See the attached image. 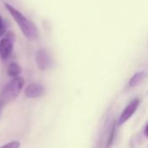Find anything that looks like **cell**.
<instances>
[{"label":"cell","mask_w":148,"mask_h":148,"mask_svg":"<svg viewBox=\"0 0 148 148\" xmlns=\"http://www.w3.org/2000/svg\"><path fill=\"white\" fill-rule=\"evenodd\" d=\"M25 85V79L22 77L13 78L10 82H8L2 90L0 95V102L8 103L15 99L21 92Z\"/></svg>","instance_id":"cell-2"},{"label":"cell","mask_w":148,"mask_h":148,"mask_svg":"<svg viewBox=\"0 0 148 148\" xmlns=\"http://www.w3.org/2000/svg\"><path fill=\"white\" fill-rule=\"evenodd\" d=\"M138 106H139L138 99H135L132 101H131V103L128 104L126 106V107L121 112V114L119 118V125H122V124L125 123L134 114V112L138 109Z\"/></svg>","instance_id":"cell-5"},{"label":"cell","mask_w":148,"mask_h":148,"mask_svg":"<svg viewBox=\"0 0 148 148\" xmlns=\"http://www.w3.org/2000/svg\"><path fill=\"white\" fill-rule=\"evenodd\" d=\"M144 133H145V135L146 136V137H148V123L146 124V125H145V132H144Z\"/></svg>","instance_id":"cell-12"},{"label":"cell","mask_w":148,"mask_h":148,"mask_svg":"<svg viewBox=\"0 0 148 148\" xmlns=\"http://www.w3.org/2000/svg\"><path fill=\"white\" fill-rule=\"evenodd\" d=\"M35 61H36L37 67L40 71H45L51 67V58L49 52L45 48H41L37 51L35 56Z\"/></svg>","instance_id":"cell-4"},{"label":"cell","mask_w":148,"mask_h":148,"mask_svg":"<svg viewBox=\"0 0 148 148\" xmlns=\"http://www.w3.org/2000/svg\"><path fill=\"white\" fill-rule=\"evenodd\" d=\"M19 147H20V142L17 141V140H13V141H11V142L4 145L0 148H19Z\"/></svg>","instance_id":"cell-10"},{"label":"cell","mask_w":148,"mask_h":148,"mask_svg":"<svg viewBox=\"0 0 148 148\" xmlns=\"http://www.w3.org/2000/svg\"><path fill=\"white\" fill-rule=\"evenodd\" d=\"M114 136H115V125L113 124L112 127L111 128V131H110V133H109V136H108V138L106 141V148H110V146L112 145L113 139H114Z\"/></svg>","instance_id":"cell-9"},{"label":"cell","mask_w":148,"mask_h":148,"mask_svg":"<svg viewBox=\"0 0 148 148\" xmlns=\"http://www.w3.org/2000/svg\"><path fill=\"white\" fill-rule=\"evenodd\" d=\"M0 107H1V102H0Z\"/></svg>","instance_id":"cell-13"},{"label":"cell","mask_w":148,"mask_h":148,"mask_svg":"<svg viewBox=\"0 0 148 148\" xmlns=\"http://www.w3.org/2000/svg\"><path fill=\"white\" fill-rule=\"evenodd\" d=\"M145 76V73L144 71L136 72L134 75L131 78V79L129 80V86L131 87H134V86H138L141 83V81L144 79Z\"/></svg>","instance_id":"cell-8"},{"label":"cell","mask_w":148,"mask_h":148,"mask_svg":"<svg viewBox=\"0 0 148 148\" xmlns=\"http://www.w3.org/2000/svg\"><path fill=\"white\" fill-rule=\"evenodd\" d=\"M6 33V27L3 18L0 16V37H4Z\"/></svg>","instance_id":"cell-11"},{"label":"cell","mask_w":148,"mask_h":148,"mask_svg":"<svg viewBox=\"0 0 148 148\" xmlns=\"http://www.w3.org/2000/svg\"><path fill=\"white\" fill-rule=\"evenodd\" d=\"M21 67L20 65L18 64V63H15V62H12L9 65H8V68H7V74L11 77V78H17V77H19V74L21 73Z\"/></svg>","instance_id":"cell-7"},{"label":"cell","mask_w":148,"mask_h":148,"mask_svg":"<svg viewBox=\"0 0 148 148\" xmlns=\"http://www.w3.org/2000/svg\"><path fill=\"white\" fill-rule=\"evenodd\" d=\"M45 87L41 84L32 83L27 86V87L25 88V93L27 98L36 99V98H39L43 96L45 94Z\"/></svg>","instance_id":"cell-6"},{"label":"cell","mask_w":148,"mask_h":148,"mask_svg":"<svg viewBox=\"0 0 148 148\" xmlns=\"http://www.w3.org/2000/svg\"><path fill=\"white\" fill-rule=\"evenodd\" d=\"M5 6L7 9V11L9 12V13L12 15V17L13 18V19L16 21L18 25L19 26L23 34L28 39L36 40L38 38L39 32L33 22H32L20 11H18L17 8H15L12 5H10L8 3H5Z\"/></svg>","instance_id":"cell-1"},{"label":"cell","mask_w":148,"mask_h":148,"mask_svg":"<svg viewBox=\"0 0 148 148\" xmlns=\"http://www.w3.org/2000/svg\"><path fill=\"white\" fill-rule=\"evenodd\" d=\"M15 43V34L12 32H6L5 35L0 40V58L3 60L7 59L12 51Z\"/></svg>","instance_id":"cell-3"}]
</instances>
